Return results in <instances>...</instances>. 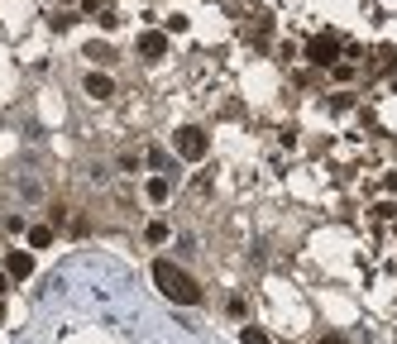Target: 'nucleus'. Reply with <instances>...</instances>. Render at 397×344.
I'll return each mask as SVG.
<instances>
[{"mask_svg": "<svg viewBox=\"0 0 397 344\" xmlns=\"http://www.w3.org/2000/svg\"><path fill=\"white\" fill-rule=\"evenodd\" d=\"M350 106H354V96H350V91H335V101H330V111H350Z\"/></svg>", "mask_w": 397, "mask_h": 344, "instance_id": "12", "label": "nucleus"}, {"mask_svg": "<svg viewBox=\"0 0 397 344\" xmlns=\"http://www.w3.org/2000/svg\"><path fill=\"white\" fill-rule=\"evenodd\" d=\"M306 62L335 67V62H340V34H316V38L306 43Z\"/></svg>", "mask_w": 397, "mask_h": 344, "instance_id": "3", "label": "nucleus"}, {"mask_svg": "<svg viewBox=\"0 0 397 344\" xmlns=\"http://www.w3.org/2000/svg\"><path fill=\"white\" fill-rule=\"evenodd\" d=\"M144 192H149V201H153V206H168V196H173V177H163V172H158V177H149V187H144Z\"/></svg>", "mask_w": 397, "mask_h": 344, "instance_id": "7", "label": "nucleus"}, {"mask_svg": "<svg viewBox=\"0 0 397 344\" xmlns=\"http://www.w3.org/2000/svg\"><path fill=\"white\" fill-rule=\"evenodd\" d=\"M139 163H144V158H139V153H120V168H125V172H134V168H139Z\"/></svg>", "mask_w": 397, "mask_h": 344, "instance_id": "13", "label": "nucleus"}, {"mask_svg": "<svg viewBox=\"0 0 397 344\" xmlns=\"http://www.w3.org/2000/svg\"><path fill=\"white\" fill-rule=\"evenodd\" d=\"M168 234H173V229L163 225V220H153V225L144 229V239H149V244H168Z\"/></svg>", "mask_w": 397, "mask_h": 344, "instance_id": "9", "label": "nucleus"}, {"mask_svg": "<svg viewBox=\"0 0 397 344\" xmlns=\"http://www.w3.org/2000/svg\"><path fill=\"white\" fill-rule=\"evenodd\" d=\"M321 344H345V335H340V330H330V335H321Z\"/></svg>", "mask_w": 397, "mask_h": 344, "instance_id": "14", "label": "nucleus"}, {"mask_svg": "<svg viewBox=\"0 0 397 344\" xmlns=\"http://www.w3.org/2000/svg\"><path fill=\"white\" fill-rule=\"evenodd\" d=\"M5 273H10L14 282H24V277L34 273V253H19V249H14V253H5Z\"/></svg>", "mask_w": 397, "mask_h": 344, "instance_id": "5", "label": "nucleus"}, {"mask_svg": "<svg viewBox=\"0 0 397 344\" xmlns=\"http://www.w3.org/2000/svg\"><path fill=\"white\" fill-rule=\"evenodd\" d=\"M173 148H178V158H182V163H201V158L211 153V139L201 134L197 124H187V129H178V134H173Z\"/></svg>", "mask_w": 397, "mask_h": 344, "instance_id": "2", "label": "nucleus"}, {"mask_svg": "<svg viewBox=\"0 0 397 344\" xmlns=\"http://www.w3.org/2000/svg\"><path fill=\"white\" fill-rule=\"evenodd\" d=\"M53 244V225H34L29 229V249H48Z\"/></svg>", "mask_w": 397, "mask_h": 344, "instance_id": "8", "label": "nucleus"}, {"mask_svg": "<svg viewBox=\"0 0 397 344\" xmlns=\"http://www.w3.org/2000/svg\"><path fill=\"white\" fill-rule=\"evenodd\" d=\"M87 96H92V101H110V96H115V82H110L105 72H87Z\"/></svg>", "mask_w": 397, "mask_h": 344, "instance_id": "6", "label": "nucleus"}, {"mask_svg": "<svg viewBox=\"0 0 397 344\" xmlns=\"http://www.w3.org/2000/svg\"><path fill=\"white\" fill-rule=\"evenodd\" d=\"M87 58L92 62H110V43H87Z\"/></svg>", "mask_w": 397, "mask_h": 344, "instance_id": "11", "label": "nucleus"}, {"mask_svg": "<svg viewBox=\"0 0 397 344\" xmlns=\"http://www.w3.org/2000/svg\"><path fill=\"white\" fill-rule=\"evenodd\" d=\"M153 282H158V292L168 297V301H178V306H201V282L197 277H187L173 258H153Z\"/></svg>", "mask_w": 397, "mask_h": 344, "instance_id": "1", "label": "nucleus"}, {"mask_svg": "<svg viewBox=\"0 0 397 344\" xmlns=\"http://www.w3.org/2000/svg\"><path fill=\"white\" fill-rule=\"evenodd\" d=\"M0 316H5V306H0Z\"/></svg>", "mask_w": 397, "mask_h": 344, "instance_id": "16", "label": "nucleus"}, {"mask_svg": "<svg viewBox=\"0 0 397 344\" xmlns=\"http://www.w3.org/2000/svg\"><path fill=\"white\" fill-rule=\"evenodd\" d=\"M239 344H273V340H268L259 325H244V330H239Z\"/></svg>", "mask_w": 397, "mask_h": 344, "instance_id": "10", "label": "nucleus"}, {"mask_svg": "<svg viewBox=\"0 0 397 344\" xmlns=\"http://www.w3.org/2000/svg\"><path fill=\"white\" fill-rule=\"evenodd\" d=\"M139 58H149V62L168 58V34H163V29H149V34H139Z\"/></svg>", "mask_w": 397, "mask_h": 344, "instance_id": "4", "label": "nucleus"}, {"mask_svg": "<svg viewBox=\"0 0 397 344\" xmlns=\"http://www.w3.org/2000/svg\"><path fill=\"white\" fill-rule=\"evenodd\" d=\"M10 282H14V277H10V273H5V268H0V297H5V292H10Z\"/></svg>", "mask_w": 397, "mask_h": 344, "instance_id": "15", "label": "nucleus"}]
</instances>
